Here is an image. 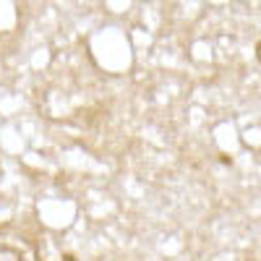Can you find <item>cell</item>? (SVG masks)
<instances>
[{
  "label": "cell",
  "mask_w": 261,
  "mask_h": 261,
  "mask_svg": "<svg viewBox=\"0 0 261 261\" xmlns=\"http://www.w3.org/2000/svg\"><path fill=\"white\" fill-rule=\"evenodd\" d=\"M0 261H34V253L27 243L0 235Z\"/></svg>",
  "instance_id": "6da1fadb"
},
{
  "label": "cell",
  "mask_w": 261,
  "mask_h": 261,
  "mask_svg": "<svg viewBox=\"0 0 261 261\" xmlns=\"http://www.w3.org/2000/svg\"><path fill=\"white\" fill-rule=\"evenodd\" d=\"M256 60H258V63H261V39H258V42H256Z\"/></svg>",
  "instance_id": "7a4b0ae2"
}]
</instances>
